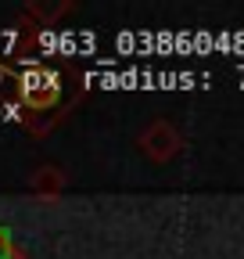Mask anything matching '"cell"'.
Masks as SVG:
<instances>
[{
    "instance_id": "obj_1",
    "label": "cell",
    "mask_w": 244,
    "mask_h": 259,
    "mask_svg": "<svg viewBox=\"0 0 244 259\" xmlns=\"http://www.w3.org/2000/svg\"><path fill=\"white\" fill-rule=\"evenodd\" d=\"M15 87L25 126L33 134H47L50 126H57L79 94L76 72L61 61H22V69L15 72Z\"/></svg>"
},
{
    "instance_id": "obj_2",
    "label": "cell",
    "mask_w": 244,
    "mask_h": 259,
    "mask_svg": "<svg viewBox=\"0 0 244 259\" xmlns=\"http://www.w3.org/2000/svg\"><path fill=\"white\" fill-rule=\"evenodd\" d=\"M140 151L151 158V162H169L179 155L183 148V137H179V130L169 122V119H155V122H147L140 130V137H137Z\"/></svg>"
},
{
    "instance_id": "obj_3",
    "label": "cell",
    "mask_w": 244,
    "mask_h": 259,
    "mask_svg": "<svg viewBox=\"0 0 244 259\" xmlns=\"http://www.w3.org/2000/svg\"><path fill=\"white\" fill-rule=\"evenodd\" d=\"M29 191L36 194V198H57L61 191H65V173L57 166H40L29 180Z\"/></svg>"
},
{
    "instance_id": "obj_4",
    "label": "cell",
    "mask_w": 244,
    "mask_h": 259,
    "mask_svg": "<svg viewBox=\"0 0 244 259\" xmlns=\"http://www.w3.org/2000/svg\"><path fill=\"white\" fill-rule=\"evenodd\" d=\"M0 259H25V248L11 238L8 227H0Z\"/></svg>"
}]
</instances>
